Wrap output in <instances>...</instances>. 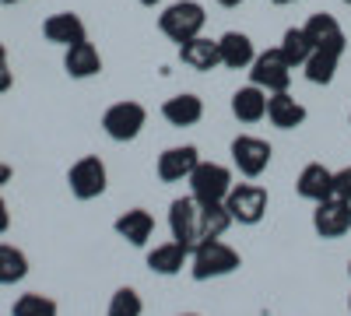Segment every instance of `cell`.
Here are the masks:
<instances>
[{
  "label": "cell",
  "instance_id": "1",
  "mask_svg": "<svg viewBox=\"0 0 351 316\" xmlns=\"http://www.w3.org/2000/svg\"><path fill=\"white\" fill-rule=\"evenodd\" d=\"M169 228H172V239L180 243L183 250H190V253L200 243H208V236H204V208H200V200L193 193L172 200V208H169Z\"/></svg>",
  "mask_w": 351,
  "mask_h": 316
},
{
  "label": "cell",
  "instance_id": "2",
  "mask_svg": "<svg viewBox=\"0 0 351 316\" xmlns=\"http://www.w3.org/2000/svg\"><path fill=\"white\" fill-rule=\"evenodd\" d=\"M204 21H208V14H204V8L197 4V0H180V4L165 8V14L158 18V28L172 39V42H190L193 36H200Z\"/></svg>",
  "mask_w": 351,
  "mask_h": 316
},
{
  "label": "cell",
  "instance_id": "3",
  "mask_svg": "<svg viewBox=\"0 0 351 316\" xmlns=\"http://www.w3.org/2000/svg\"><path fill=\"white\" fill-rule=\"evenodd\" d=\"M239 267V253L225 246L221 239H208L193 250V278L197 281H208V278H221V274H232Z\"/></svg>",
  "mask_w": 351,
  "mask_h": 316
},
{
  "label": "cell",
  "instance_id": "4",
  "mask_svg": "<svg viewBox=\"0 0 351 316\" xmlns=\"http://www.w3.org/2000/svg\"><path fill=\"white\" fill-rule=\"evenodd\" d=\"M232 190V172L218 162H197V169L190 172V193L200 204H218Z\"/></svg>",
  "mask_w": 351,
  "mask_h": 316
},
{
  "label": "cell",
  "instance_id": "5",
  "mask_svg": "<svg viewBox=\"0 0 351 316\" xmlns=\"http://www.w3.org/2000/svg\"><path fill=\"white\" fill-rule=\"evenodd\" d=\"M250 81L256 84V88L271 92V95H274V92H285L288 81H291V64L285 60L281 49H267V53L253 56V64H250Z\"/></svg>",
  "mask_w": 351,
  "mask_h": 316
},
{
  "label": "cell",
  "instance_id": "6",
  "mask_svg": "<svg viewBox=\"0 0 351 316\" xmlns=\"http://www.w3.org/2000/svg\"><path fill=\"white\" fill-rule=\"evenodd\" d=\"M313 228L324 239H341L344 232H351V200H344L337 193L319 200L313 211Z\"/></svg>",
  "mask_w": 351,
  "mask_h": 316
},
{
  "label": "cell",
  "instance_id": "7",
  "mask_svg": "<svg viewBox=\"0 0 351 316\" xmlns=\"http://www.w3.org/2000/svg\"><path fill=\"white\" fill-rule=\"evenodd\" d=\"M67 183H71V193L77 200H95L99 193H106V165L102 158L95 155H84L71 165L67 172Z\"/></svg>",
  "mask_w": 351,
  "mask_h": 316
},
{
  "label": "cell",
  "instance_id": "8",
  "mask_svg": "<svg viewBox=\"0 0 351 316\" xmlns=\"http://www.w3.org/2000/svg\"><path fill=\"white\" fill-rule=\"evenodd\" d=\"M225 208H228L232 221H239V225H256V221L263 218V211H267V193H263L260 186H253V183H239V186L228 190Z\"/></svg>",
  "mask_w": 351,
  "mask_h": 316
},
{
  "label": "cell",
  "instance_id": "9",
  "mask_svg": "<svg viewBox=\"0 0 351 316\" xmlns=\"http://www.w3.org/2000/svg\"><path fill=\"white\" fill-rule=\"evenodd\" d=\"M144 120H148V112H144V106L137 102H116L106 109L102 117V130L112 137V141H134L144 127Z\"/></svg>",
  "mask_w": 351,
  "mask_h": 316
},
{
  "label": "cell",
  "instance_id": "10",
  "mask_svg": "<svg viewBox=\"0 0 351 316\" xmlns=\"http://www.w3.org/2000/svg\"><path fill=\"white\" fill-rule=\"evenodd\" d=\"M232 162H236V169L243 172V176L256 180L260 172L267 169V162H271V145H267V141H260V137L243 134V137L232 141Z\"/></svg>",
  "mask_w": 351,
  "mask_h": 316
},
{
  "label": "cell",
  "instance_id": "11",
  "mask_svg": "<svg viewBox=\"0 0 351 316\" xmlns=\"http://www.w3.org/2000/svg\"><path fill=\"white\" fill-rule=\"evenodd\" d=\"M197 148L193 145H183V148H169L158 155V180L162 183H180V180H190V172L197 169Z\"/></svg>",
  "mask_w": 351,
  "mask_h": 316
},
{
  "label": "cell",
  "instance_id": "12",
  "mask_svg": "<svg viewBox=\"0 0 351 316\" xmlns=\"http://www.w3.org/2000/svg\"><path fill=\"white\" fill-rule=\"evenodd\" d=\"M306 36L313 42V49H334V53H344V32L334 14H313L306 21Z\"/></svg>",
  "mask_w": 351,
  "mask_h": 316
},
{
  "label": "cell",
  "instance_id": "13",
  "mask_svg": "<svg viewBox=\"0 0 351 316\" xmlns=\"http://www.w3.org/2000/svg\"><path fill=\"white\" fill-rule=\"evenodd\" d=\"M180 60L193 71H215L221 64V53H218V42L215 39H204V36H193L190 42L180 46Z\"/></svg>",
  "mask_w": 351,
  "mask_h": 316
},
{
  "label": "cell",
  "instance_id": "14",
  "mask_svg": "<svg viewBox=\"0 0 351 316\" xmlns=\"http://www.w3.org/2000/svg\"><path fill=\"white\" fill-rule=\"evenodd\" d=\"M299 193H302L306 200H313V204L334 197V172H330L327 165H319V162L306 165L302 176H299Z\"/></svg>",
  "mask_w": 351,
  "mask_h": 316
},
{
  "label": "cell",
  "instance_id": "15",
  "mask_svg": "<svg viewBox=\"0 0 351 316\" xmlns=\"http://www.w3.org/2000/svg\"><path fill=\"white\" fill-rule=\"evenodd\" d=\"M267 120H271L278 130H295V127H302V120H306V109L291 99L288 92H274V95L267 99Z\"/></svg>",
  "mask_w": 351,
  "mask_h": 316
},
{
  "label": "cell",
  "instance_id": "16",
  "mask_svg": "<svg viewBox=\"0 0 351 316\" xmlns=\"http://www.w3.org/2000/svg\"><path fill=\"white\" fill-rule=\"evenodd\" d=\"M64 67H67V74H71V77H95V74L102 71V56H99V49H95L92 42L84 39V42L67 46Z\"/></svg>",
  "mask_w": 351,
  "mask_h": 316
},
{
  "label": "cell",
  "instance_id": "17",
  "mask_svg": "<svg viewBox=\"0 0 351 316\" xmlns=\"http://www.w3.org/2000/svg\"><path fill=\"white\" fill-rule=\"evenodd\" d=\"M43 36H46L49 42H60V46L84 42V21H81L77 14H71V11L53 14V18H46V25H43Z\"/></svg>",
  "mask_w": 351,
  "mask_h": 316
},
{
  "label": "cell",
  "instance_id": "18",
  "mask_svg": "<svg viewBox=\"0 0 351 316\" xmlns=\"http://www.w3.org/2000/svg\"><path fill=\"white\" fill-rule=\"evenodd\" d=\"M232 112H236V120L243 123H256L267 117V92L256 88V84H246L232 95Z\"/></svg>",
  "mask_w": 351,
  "mask_h": 316
},
{
  "label": "cell",
  "instance_id": "19",
  "mask_svg": "<svg viewBox=\"0 0 351 316\" xmlns=\"http://www.w3.org/2000/svg\"><path fill=\"white\" fill-rule=\"evenodd\" d=\"M218 53H221V64L232 67V71L250 67V64H253V56H256L250 36H243V32H225V36L218 39Z\"/></svg>",
  "mask_w": 351,
  "mask_h": 316
},
{
  "label": "cell",
  "instance_id": "20",
  "mask_svg": "<svg viewBox=\"0 0 351 316\" xmlns=\"http://www.w3.org/2000/svg\"><path fill=\"white\" fill-rule=\"evenodd\" d=\"M116 232H120L130 246H144V243L152 239V232H155V218L144 211V208H134L123 218H116Z\"/></svg>",
  "mask_w": 351,
  "mask_h": 316
},
{
  "label": "cell",
  "instance_id": "21",
  "mask_svg": "<svg viewBox=\"0 0 351 316\" xmlns=\"http://www.w3.org/2000/svg\"><path fill=\"white\" fill-rule=\"evenodd\" d=\"M162 117L172 123V127H193L200 117H204V102L197 95H176L162 106Z\"/></svg>",
  "mask_w": 351,
  "mask_h": 316
},
{
  "label": "cell",
  "instance_id": "22",
  "mask_svg": "<svg viewBox=\"0 0 351 316\" xmlns=\"http://www.w3.org/2000/svg\"><path fill=\"white\" fill-rule=\"evenodd\" d=\"M186 256H190V250H183L180 243H165V246H155L148 253V267L155 274H180L183 264H186Z\"/></svg>",
  "mask_w": 351,
  "mask_h": 316
},
{
  "label": "cell",
  "instance_id": "23",
  "mask_svg": "<svg viewBox=\"0 0 351 316\" xmlns=\"http://www.w3.org/2000/svg\"><path fill=\"white\" fill-rule=\"evenodd\" d=\"M337 60H341V53H334V49H313L309 60L302 64L306 67V77L313 84H330L334 74H337Z\"/></svg>",
  "mask_w": 351,
  "mask_h": 316
},
{
  "label": "cell",
  "instance_id": "24",
  "mask_svg": "<svg viewBox=\"0 0 351 316\" xmlns=\"http://www.w3.org/2000/svg\"><path fill=\"white\" fill-rule=\"evenodd\" d=\"M278 49L285 53V60H288L291 67H302V64L309 60V53H313V42H309V36H306V28H288Z\"/></svg>",
  "mask_w": 351,
  "mask_h": 316
},
{
  "label": "cell",
  "instance_id": "25",
  "mask_svg": "<svg viewBox=\"0 0 351 316\" xmlns=\"http://www.w3.org/2000/svg\"><path fill=\"white\" fill-rule=\"evenodd\" d=\"M28 274V260L25 253L14 250L11 243H0V284H14Z\"/></svg>",
  "mask_w": 351,
  "mask_h": 316
},
{
  "label": "cell",
  "instance_id": "26",
  "mask_svg": "<svg viewBox=\"0 0 351 316\" xmlns=\"http://www.w3.org/2000/svg\"><path fill=\"white\" fill-rule=\"evenodd\" d=\"M11 316H56V302L49 295H39V292H25L11 306Z\"/></svg>",
  "mask_w": 351,
  "mask_h": 316
},
{
  "label": "cell",
  "instance_id": "27",
  "mask_svg": "<svg viewBox=\"0 0 351 316\" xmlns=\"http://www.w3.org/2000/svg\"><path fill=\"white\" fill-rule=\"evenodd\" d=\"M141 295L134 292V289H120L112 295V302H109V313L106 316H141Z\"/></svg>",
  "mask_w": 351,
  "mask_h": 316
},
{
  "label": "cell",
  "instance_id": "28",
  "mask_svg": "<svg viewBox=\"0 0 351 316\" xmlns=\"http://www.w3.org/2000/svg\"><path fill=\"white\" fill-rule=\"evenodd\" d=\"M334 193L344 197V200H351V165L341 169V172H334Z\"/></svg>",
  "mask_w": 351,
  "mask_h": 316
},
{
  "label": "cell",
  "instance_id": "29",
  "mask_svg": "<svg viewBox=\"0 0 351 316\" xmlns=\"http://www.w3.org/2000/svg\"><path fill=\"white\" fill-rule=\"evenodd\" d=\"M11 67H8V49H4V42H0V95H4L8 88H11Z\"/></svg>",
  "mask_w": 351,
  "mask_h": 316
},
{
  "label": "cell",
  "instance_id": "30",
  "mask_svg": "<svg viewBox=\"0 0 351 316\" xmlns=\"http://www.w3.org/2000/svg\"><path fill=\"white\" fill-rule=\"evenodd\" d=\"M8 225H11V215H8V204L0 200V236L8 232Z\"/></svg>",
  "mask_w": 351,
  "mask_h": 316
},
{
  "label": "cell",
  "instance_id": "31",
  "mask_svg": "<svg viewBox=\"0 0 351 316\" xmlns=\"http://www.w3.org/2000/svg\"><path fill=\"white\" fill-rule=\"evenodd\" d=\"M4 183H11V165L0 162V186H4Z\"/></svg>",
  "mask_w": 351,
  "mask_h": 316
},
{
  "label": "cell",
  "instance_id": "32",
  "mask_svg": "<svg viewBox=\"0 0 351 316\" xmlns=\"http://www.w3.org/2000/svg\"><path fill=\"white\" fill-rule=\"evenodd\" d=\"M218 4H221V8H239L243 0H218Z\"/></svg>",
  "mask_w": 351,
  "mask_h": 316
},
{
  "label": "cell",
  "instance_id": "33",
  "mask_svg": "<svg viewBox=\"0 0 351 316\" xmlns=\"http://www.w3.org/2000/svg\"><path fill=\"white\" fill-rule=\"evenodd\" d=\"M141 4H144V8H155V4H158V0H141Z\"/></svg>",
  "mask_w": 351,
  "mask_h": 316
},
{
  "label": "cell",
  "instance_id": "34",
  "mask_svg": "<svg viewBox=\"0 0 351 316\" xmlns=\"http://www.w3.org/2000/svg\"><path fill=\"white\" fill-rule=\"evenodd\" d=\"M0 4H21V0H0Z\"/></svg>",
  "mask_w": 351,
  "mask_h": 316
},
{
  "label": "cell",
  "instance_id": "35",
  "mask_svg": "<svg viewBox=\"0 0 351 316\" xmlns=\"http://www.w3.org/2000/svg\"><path fill=\"white\" fill-rule=\"evenodd\" d=\"M274 4H295V0H274Z\"/></svg>",
  "mask_w": 351,
  "mask_h": 316
},
{
  "label": "cell",
  "instance_id": "36",
  "mask_svg": "<svg viewBox=\"0 0 351 316\" xmlns=\"http://www.w3.org/2000/svg\"><path fill=\"white\" fill-rule=\"evenodd\" d=\"M183 316H197V313H183Z\"/></svg>",
  "mask_w": 351,
  "mask_h": 316
},
{
  "label": "cell",
  "instance_id": "37",
  "mask_svg": "<svg viewBox=\"0 0 351 316\" xmlns=\"http://www.w3.org/2000/svg\"><path fill=\"white\" fill-rule=\"evenodd\" d=\"M348 274H351V264H348Z\"/></svg>",
  "mask_w": 351,
  "mask_h": 316
},
{
  "label": "cell",
  "instance_id": "38",
  "mask_svg": "<svg viewBox=\"0 0 351 316\" xmlns=\"http://www.w3.org/2000/svg\"><path fill=\"white\" fill-rule=\"evenodd\" d=\"M344 4H351V0H344Z\"/></svg>",
  "mask_w": 351,
  "mask_h": 316
},
{
  "label": "cell",
  "instance_id": "39",
  "mask_svg": "<svg viewBox=\"0 0 351 316\" xmlns=\"http://www.w3.org/2000/svg\"><path fill=\"white\" fill-rule=\"evenodd\" d=\"M348 306H351V302H348Z\"/></svg>",
  "mask_w": 351,
  "mask_h": 316
}]
</instances>
